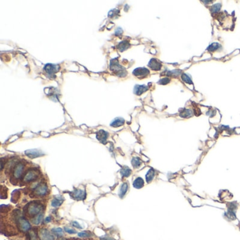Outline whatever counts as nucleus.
Listing matches in <instances>:
<instances>
[{"mask_svg":"<svg viewBox=\"0 0 240 240\" xmlns=\"http://www.w3.org/2000/svg\"><path fill=\"white\" fill-rule=\"evenodd\" d=\"M37 233L34 230H31L27 233V240H37Z\"/></svg>","mask_w":240,"mask_h":240,"instance_id":"nucleus-23","label":"nucleus"},{"mask_svg":"<svg viewBox=\"0 0 240 240\" xmlns=\"http://www.w3.org/2000/svg\"><path fill=\"white\" fill-rule=\"evenodd\" d=\"M182 80H183L184 82H185L186 83H188L190 84H192V79H191L190 76L187 74H186V73L182 74Z\"/></svg>","mask_w":240,"mask_h":240,"instance_id":"nucleus-30","label":"nucleus"},{"mask_svg":"<svg viewBox=\"0 0 240 240\" xmlns=\"http://www.w3.org/2000/svg\"><path fill=\"white\" fill-rule=\"evenodd\" d=\"M221 49H222V46L219 44V43L213 42L208 47L207 51H208V52H216V51H219L221 50Z\"/></svg>","mask_w":240,"mask_h":240,"instance_id":"nucleus-15","label":"nucleus"},{"mask_svg":"<svg viewBox=\"0 0 240 240\" xmlns=\"http://www.w3.org/2000/svg\"><path fill=\"white\" fill-rule=\"evenodd\" d=\"M52 232L54 234H55L57 237H62L64 235V233H63V230L61 228L57 227V228H53L52 230Z\"/></svg>","mask_w":240,"mask_h":240,"instance_id":"nucleus-28","label":"nucleus"},{"mask_svg":"<svg viewBox=\"0 0 240 240\" xmlns=\"http://www.w3.org/2000/svg\"><path fill=\"white\" fill-rule=\"evenodd\" d=\"M133 74L139 78H146L149 74V70L146 68H137L133 70Z\"/></svg>","mask_w":240,"mask_h":240,"instance_id":"nucleus-8","label":"nucleus"},{"mask_svg":"<svg viewBox=\"0 0 240 240\" xmlns=\"http://www.w3.org/2000/svg\"><path fill=\"white\" fill-rule=\"evenodd\" d=\"M192 111L190 109H184L183 111L180 113V116L183 118H188L191 117L192 116Z\"/></svg>","mask_w":240,"mask_h":240,"instance_id":"nucleus-27","label":"nucleus"},{"mask_svg":"<svg viewBox=\"0 0 240 240\" xmlns=\"http://www.w3.org/2000/svg\"><path fill=\"white\" fill-rule=\"evenodd\" d=\"M48 193V187L44 183L38 184L33 191V194L38 196H42L46 195Z\"/></svg>","mask_w":240,"mask_h":240,"instance_id":"nucleus-5","label":"nucleus"},{"mask_svg":"<svg viewBox=\"0 0 240 240\" xmlns=\"http://www.w3.org/2000/svg\"><path fill=\"white\" fill-rule=\"evenodd\" d=\"M128 190V184H127L126 182L123 183L122 184L121 189H120V192H119V196L121 198H123L124 196L126 194L127 191Z\"/></svg>","mask_w":240,"mask_h":240,"instance_id":"nucleus-18","label":"nucleus"},{"mask_svg":"<svg viewBox=\"0 0 240 240\" xmlns=\"http://www.w3.org/2000/svg\"><path fill=\"white\" fill-rule=\"evenodd\" d=\"M20 196H21L20 191L19 190L13 191L12 194H11V201L13 202V203H16V202L19 200V199L20 198Z\"/></svg>","mask_w":240,"mask_h":240,"instance_id":"nucleus-21","label":"nucleus"},{"mask_svg":"<svg viewBox=\"0 0 240 240\" xmlns=\"http://www.w3.org/2000/svg\"><path fill=\"white\" fill-rule=\"evenodd\" d=\"M72 224H73V227H76L77 228H80V229H82V227L80 225V224L78 223L77 221H73L72 223Z\"/></svg>","mask_w":240,"mask_h":240,"instance_id":"nucleus-34","label":"nucleus"},{"mask_svg":"<svg viewBox=\"0 0 240 240\" xmlns=\"http://www.w3.org/2000/svg\"><path fill=\"white\" fill-rule=\"evenodd\" d=\"M59 69H60L59 65H55L51 64H47V65H45L44 68V70H45V72H46L47 74L50 75V76H52V75L54 74L55 73L58 72Z\"/></svg>","mask_w":240,"mask_h":240,"instance_id":"nucleus-7","label":"nucleus"},{"mask_svg":"<svg viewBox=\"0 0 240 240\" xmlns=\"http://www.w3.org/2000/svg\"><path fill=\"white\" fill-rule=\"evenodd\" d=\"M25 153L27 156H28L30 159H35L44 155V153L40 150H38V149H30V150H27L25 151Z\"/></svg>","mask_w":240,"mask_h":240,"instance_id":"nucleus-9","label":"nucleus"},{"mask_svg":"<svg viewBox=\"0 0 240 240\" xmlns=\"http://www.w3.org/2000/svg\"><path fill=\"white\" fill-rule=\"evenodd\" d=\"M144 184V182L143 179L141 178H137L133 182V187L136 189H140L143 187Z\"/></svg>","mask_w":240,"mask_h":240,"instance_id":"nucleus-17","label":"nucleus"},{"mask_svg":"<svg viewBox=\"0 0 240 240\" xmlns=\"http://www.w3.org/2000/svg\"><path fill=\"white\" fill-rule=\"evenodd\" d=\"M221 7H222V4L220 3L215 4H213L211 7H210V11H211L213 13H216L219 12Z\"/></svg>","mask_w":240,"mask_h":240,"instance_id":"nucleus-26","label":"nucleus"},{"mask_svg":"<svg viewBox=\"0 0 240 240\" xmlns=\"http://www.w3.org/2000/svg\"><path fill=\"white\" fill-rule=\"evenodd\" d=\"M92 235V234L89 232H81L78 233V236L80 237H90Z\"/></svg>","mask_w":240,"mask_h":240,"instance_id":"nucleus-32","label":"nucleus"},{"mask_svg":"<svg viewBox=\"0 0 240 240\" xmlns=\"http://www.w3.org/2000/svg\"><path fill=\"white\" fill-rule=\"evenodd\" d=\"M37 178H38V173H37V171L33 170V169H31V170L27 171L26 173L25 174L24 177H23L22 181L23 182H25V183H27V182H31V181L35 180Z\"/></svg>","mask_w":240,"mask_h":240,"instance_id":"nucleus-4","label":"nucleus"},{"mask_svg":"<svg viewBox=\"0 0 240 240\" xmlns=\"http://www.w3.org/2000/svg\"><path fill=\"white\" fill-rule=\"evenodd\" d=\"M170 82V78H168V77H166V78H162V79L159 80L158 83H159V84H166L169 83V82Z\"/></svg>","mask_w":240,"mask_h":240,"instance_id":"nucleus-31","label":"nucleus"},{"mask_svg":"<svg viewBox=\"0 0 240 240\" xmlns=\"http://www.w3.org/2000/svg\"><path fill=\"white\" fill-rule=\"evenodd\" d=\"M63 202V200L61 199H54L52 200V206L53 207H59V206H60L61 205Z\"/></svg>","mask_w":240,"mask_h":240,"instance_id":"nucleus-29","label":"nucleus"},{"mask_svg":"<svg viewBox=\"0 0 240 240\" xmlns=\"http://www.w3.org/2000/svg\"><path fill=\"white\" fill-rule=\"evenodd\" d=\"M23 170H24V165L22 163H19L16 165L13 170V178L14 180H19L22 176Z\"/></svg>","mask_w":240,"mask_h":240,"instance_id":"nucleus-6","label":"nucleus"},{"mask_svg":"<svg viewBox=\"0 0 240 240\" xmlns=\"http://www.w3.org/2000/svg\"><path fill=\"white\" fill-rule=\"evenodd\" d=\"M125 123V120L122 118H116L111 123V126L113 127H118L122 126Z\"/></svg>","mask_w":240,"mask_h":240,"instance_id":"nucleus-16","label":"nucleus"},{"mask_svg":"<svg viewBox=\"0 0 240 240\" xmlns=\"http://www.w3.org/2000/svg\"><path fill=\"white\" fill-rule=\"evenodd\" d=\"M16 224L18 227L19 230L23 232L28 231L30 229V225L29 222L27 220H25L24 218L21 217L19 215H16Z\"/></svg>","mask_w":240,"mask_h":240,"instance_id":"nucleus-2","label":"nucleus"},{"mask_svg":"<svg viewBox=\"0 0 240 240\" xmlns=\"http://www.w3.org/2000/svg\"><path fill=\"white\" fill-rule=\"evenodd\" d=\"M130 47V44L127 41H123V42H120L119 44L118 45V49L121 51V52H123L124 50H127Z\"/></svg>","mask_w":240,"mask_h":240,"instance_id":"nucleus-22","label":"nucleus"},{"mask_svg":"<svg viewBox=\"0 0 240 240\" xmlns=\"http://www.w3.org/2000/svg\"><path fill=\"white\" fill-rule=\"evenodd\" d=\"M51 221V217L50 216H48V217H47L46 218H45V220H44V222L45 223H49V222H50Z\"/></svg>","mask_w":240,"mask_h":240,"instance_id":"nucleus-35","label":"nucleus"},{"mask_svg":"<svg viewBox=\"0 0 240 240\" xmlns=\"http://www.w3.org/2000/svg\"><path fill=\"white\" fill-rule=\"evenodd\" d=\"M43 206L39 202L34 201L30 203L25 206V213L30 217H35L38 214L41 213L43 210Z\"/></svg>","mask_w":240,"mask_h":240,"instance_id":"nucleus-1","label":"nucleus"},{"mask_svg":"<svg viewBox=\"0 0 240 240\" xmlns=\"http://www.w3.org/2000/svg\"><path fill=\"white\" fill-rule=\"evenodd\" d=\"M148 90V87L146 85H137L135 86V89H134V92L137 95H141L144 92H145Z\"/></svg>","mask_w":240,"mask_h":240,"instance_id":"nucleus-14","label":"nucleus"},{"mask_svg":"<svg viewBox=\"0 0 240 240\" xmlns=\"http://www.w3.org/2000/svg\"><path fill=\"white\" fill-rule=\"evenodd\" d=\"M101 239H102V240H113L112 239H111V238H109V237H106V238H101Z\"/></svg>","mask_w":240,"mask_h":240,"instance_id":"nucleus-36","label":"nucleus"},{"mask_svg":"<svg viewBox=\"0 0 240 240\" xmlns=\"http://www.w3.org/2000/svg\"><path fill=\"white\" fill-rule=\"evenodd\" d=\"M73 194V196L77 200H82L85 198V192L82 190H76Z\"/></svg>","mask_w":240,"mask_h":240,"instance_id":"nucleus-13","label":"nucleus"},{"mask_svg":"<svg viewBox=\"0 0 240 240\" xmlns=\"http://www.w3.org/2000/svg\"><path fill=\"white\" fill-rule=\"evenodd\" d=\"M43 220V213H40L38 214L37 216H35V217L33 218V223L35 224V225H38L39 224L41 223V222Z\"/></svg>","mask_w":240,"mask_h":240,"instance_id":"nucleus-24","label":"nucleus"},{"mask_svg":"<svg viewBox=\"0 0 240 240\" xmlns=\"http://www.w3.org/2000/svg\"><path fill=\"white\" fill-rule=\"evenodd\" d=\"M155 176V171L153 168H150L146 175V180L147 182H150Z\"/></svg>","mask_w":240,"mask_h":240,"instance_id":"nucleus-19","label":"nucleus"},{"mask_svg":"<svg viewBox=\"0 0 240 240\" xmlns=\"http://www.w3.org/2000/svg\"><path fill=\"white\" fill-rule=\"evenodd\" d=\"M141 161L139 158H137V157H134V158L132 159V165L135 168H138L141 166Z\"/></svg>","mask_w":240,"mask_h":240,"instance_id":"nucleus-25","label":"nucleus"},{"mask_svg":"<svg viewBox=\"0 0 240 240\" xmlns=\"http://www.w3.org/2000/svg\"><path fill=\"white\" fill-rule=\"evenodd\" d=\"M148 66L149 68L153 70H161V67H162V64H161V63L159 60L156 59H151L150 61L149 62Z\"/></svg>","mask_w":240,"mask_h":240,"instance_id":"nucleus-11","label":"nucleus"},{"mask_svg":"<svg viewBox=\"0 0 240 240\" xmlns=\"http://www.w3.org/2000/svg\"><path fill=\"white\" fill-rule=\"evenodd\" d=\"M132 173V170L128 167H123L121 170V174L123 178H127Z\"/></svg>","mask_w":240,"mask_h":240,"instance_id":"nucleus-20","label":"nucleus"},{"mask_svg":"<svg viewBox=\"0 0 240 240\" xmlns=\"http://www.w3.org/2000/svg\"><path fill=\"white\" fill-rule=\"evenodd\" d=\"M112 71L116 73L119 76H125L126 75V71L121 65H119L117 59H112L111 61V66H110Z\"/></svg>","mask_w":240,"mask_h":240,"instance_id":"nucleus-3","label":"nucleus"},{"mask_svg":"<svg viewBox=\"0 0 240 240\" xmlns=\"http://www.w3.org/2000/svg\"><path fill=\"white\" fill-rule=\"evenodd\" d=\"M64 230H65V231L66 232V233H69V234H76V230H73V229H71V228L65 227H64Z\"/></svg>","mask_w":240,"mask_h":240,"instance_id":"nucleus-33","label":"nucleus"},{"mask_svg":"<svg viewBox=\"0 0 240 240\" xmlns=\"http://www.w3.org/2000/svg\"><path fill=\"white\" fill-rule=\"evenodd\" d=\"M40 240H54V237L50 232L46 229H42L40 232Z\"/></svg>","mask_w":240,"mask_h":240,"instance_id":"nucleus-10","label":"nucleus"},{"mask_svg":"<svg viewBox=\"0 0 240 240\" xmlns=\"http://www.w3.org/2000/svg\"><path fill=\"white\" fill-rule=\"evenodd\" d=\"M97 139L98 140L101 141V142L105 144L106 141H107L108 137H109V133L107 132H106L104 130H101L98 131L97 133Z\"/></svg>","mask_w":240,"mask_h":240,"instance_id":"nucleus-12","label":"nucleus"}]
</instances>
